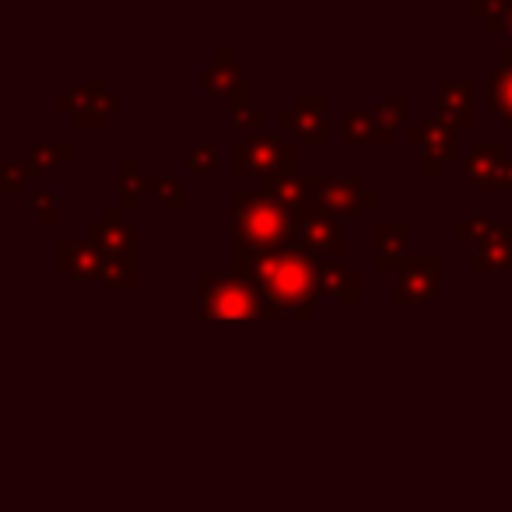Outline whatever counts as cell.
<instances>
[{
  "instance_id": "obj_9",
  "label": "cell",
  "mask_w": 512,
  "mask_h": 512,
  "mask_svg": "<svg viewBox=\"0 0 512 512\" xmlns=\"http://www.w3.org/2000/svg\"><path fill=\"white\" fill-rule=\"evenodd\" d=\"M407 141L425 151V155H421V172H425V176H439L442 172L439 165L456 155V127L449 120H442L439 113L407 130Z\"/></svg>"
},
{
  "instance_id": "obj_16",
  "label": "cell",
  "mask_w": 512,
  "mask_h": 512,
  "mask_svg": "<svg viewBox=\"0 0 512 512\" xmlns=\"http://www.w3.org/2000/svg\"><path fill=\"white\" fill-rule=\"evenodd\" d=\"M470 109H474V85L467 78H442L439 81V116L449 120L456 130L470 127Z\"/></svg>"
},
{
  "instance_id": "obj_6",
  "label": "cell",
  "mask_w": 512,
  "mask_h": 512,
  "mask_svg": "<svg viewBox=\"0 0 512 512\" xmlns=\"http://www.w3.org/2000/svg\"><path fill=\"white\" fill-rule=\"evenodd\" d=\"M442 285L439 256H404L397 267V281L390 288V299L397 306H418V302H435Z\"/></svg>"
},
{
  "instance_id": "obj_17",
  "label": "cell",
  "mask_w": 512,
  "mask_h": 512,
  "mask_svg": "<svg viewBox=\"0 0 512 512\" xmlns=\"http://www.w3.org/2000/svg\"><path fill=\"white\" fill-rule=\"evenodd\" d=\"M411 228L404 221H379L376 225V271H397L404 264V249Z\"/></svg>"
},
{
  "instance_id": "obj_25",
  "label": "cell",
  "mask_w": 512,
  "mask_h": 512,
  "mask_svg": "<svg viewBox=\"0 0 512 512\" xmlns=\"http://www.w3.org/2000/svg\"><path fill=\"white\" fill-rule=\"evenodd\" d=\"M148 197L155 200L158 207H183L186 204V186L179 176H151Z\"/></svg>"
},
{
  "instance_id": "obj_22",
  "label": "cell",
  "mask_w": 512,
  "mask_h": 512,
  "mask_svg": "<svg viewBox=\"0 0 512 512\" xmlns=\"http://www.w3.org/2000/svg\"><path fill=\"white\" fill-rule=\"evenodd\" d=\"M148 183L151 179L144 176V169L137 165V158H123L120 162V207L123 211H130V207L148 193Z\"/></svg>"
},
{
  "instance_id": "obj_27",
  "label": "cell",
  "mask_w": 512,
  "mask_h": 512,
  "mask_svg": "<svg viewBox=\"0 0 512 512\" xmlns=\"http://www.w3.org/2000/svg\"><path fill=\"white\" fill-rule=\"evenodd\" d=\"M488 228H491V214L484 211V207H477V211H470L467 218L453 228V235L460 242H477V239H484V235H488Z\"/></svg>"
},
{
  "instance_id": "obj_4",
  "label": "cell",
  "mask_w": 512,
  "mask_h": 512,
  "mask_svg": "<svg viewBox=\"0 0 512 512\" xmlns=\"http://www.w3.org/2000/svg\"><path fill=\"white\" fill-rule=\"evenodd\" d=\"M302 190H306V207L337 221H355L379 204V197L365 190L358 176H302Z\"/></svg>"
},
{
  "instance_id": "obj_26",
  "label": "cell",
  "mask_w": 512,
  "mask_h": 512,
  "mask_svg": "<svg viewBox=\"0 0 512 512\" xmlns=\"http://www.w3.org/2000/svg\"><path fill=\"white\" fill-rule=\"evenodd\" d=\"M99 281L109 288H134L137 285L134 260H102V278Z\"/></svg>"
},
{
  "instance_id": "obj_21",
  "label": "cell",
  "mask_w": 512,
  "mask_h": 512,
  "mask_svg": "<svg viewBox=\"0 0 512 512\" xmlns=\"http://www.w3.org/2000/svg\"><path fill=\"white\" fill-rule=\"evenodd\" d=\"M264 193L281 204L288 214L302 211L306 207V190H302V176H274V179H264Z\"/></svg>"
},
{
  "instance_id": "obj_24",
  "label": "cell",
  "mask_w": 512,
  "mask_h": 512,
  "mask_svg": "<svg viewBox=\"0 0 512 512\" xmlns=\"http://www.w3.org/2000/svg\"><path fill=\"white\" fill-rule=\"evenodd\" d=\"M344 137H348L351 144H369V141L390 144L393 141V134L379 130V123L372 120V113H351L348 120H344Z\"/></svg>"
},
{
  "instance_id": "obj_3",
  "label": "cell",
  "mask_w": 512,
  "mask_h": 512,
  "mask_svg": "<svg viewBox=\"0 0 512 512\" xmlns=\"http://www.w3.org/2000/svg\"><path fill=\"white\" fill-rule=\"evenodd\" d=\"M200 316L204 320H264V306L253 281L232 271L200 274Z\"/></svg>"
},
{
  "instance_id": "obj_2",
  "label": "cell",
  "mask_w": 512,
  "mask_h": 512,
  "mask_svg": "<svg viewBox=\"0 0 512 512\" xmlns=\"http://www.w3.org/2000/svg\"><path fill=\"white\" fill-rule=\"evenodd\" d=\"M235 232L232 249L239 253H274L295 242V221L281 204H274L264 190H235L232 193Z\"/></svg>"
},
{
  "instance_id": "obj_29",
  "label": "cell",
  "mask_w": 512,
  "mask_h": 512,
  "mask_svg": "<svg viewBox=\"0 0 512 512\" xmlns=\"http://www.w3.org/2000/svg\"><path fill=\"white\" fill-rule=\"evenodd\" d=\"M25 200H29V207L39 214V221H43V225H53V221H57V214H60L57 193H50V190H29V193H25Z\"/></svg>"
},
{
  "instance_id": "obj_13",
  "label": "cell",
  "mask_w": 512,
  "mask_h": 512,
  "mask_svg": "<svg viewBox=\"0 0 512 512\" xmlns=\"http://www.w3.org/2000/svg\"><path fill=\"white\" fill-rule=\"evenodd\" d=\"M470 271H512V221L502 225H491L484 239L474 242V253H470Z\"/></svg>"
},
{
  "instance_id": "obj_23",
  "label": "cell",
  "mask_w": 512,
  "mask_h": 512,
  "mask_svg": "<svg viewBox=\"0 0 512 512\" xmlns=\"http://www.w3.org/2000/svg\"><path fill=\"white\" fill-rule=\"evenodd\" d=\"M407 113H411V95L390 92V95H383V99L376 102V109H372V120L379 123V130L393 134V130H397L400 123L407 120Z\"/></svg>"
},
{
  "instance_id": "obj_20",
  "label": "cell",
  "mask_w": 512,
  "mask_h": 512,
  "mask_svg": "<svg viewBox=\"0 0 512 512\" xmlns=\"http://www.w3.org/2000/svg\"><path fill=\"white\" fill-rule=\"evenodd\" d=\"M71 158L74 144H29L25 148V169H29V176H53Z\"/></svg>"
},
{
  "instance_id": "obj_11",
  "label": "cell",
  "mask_w": 512,
  "mask_h": 512,
  "mask_svg": "<svg viewBox=\"0 0 512 512\" xmlns=\"http://www.w3.org/2000/svg\"><path fill=\"white\" fill-rule=\"evenodd\" d=\"M200 88H204V95H211V99L225 95L232 106L235 102H246V95H249L246 71L239 67V60H235V53L228 50V46H221V50L214 53V64L204 67V74H200Z\"/></svg>"
},
{
  "instance_id": "obj_32",
  "label": "cell",
  "mask_w": 512,
  "mask_h": 512,
  "mask_svg": "<svg viewBox=\"0 0 512 512\" xmlns=\"http://www.w3.org/2000/svg\"><path fill=\"white\" fill-rule=\"evenodd\" d=\"M488 190H512V158H505V162L498 165Z\"/></svg>"
},
{
  "instance_id": "obj_12",
  "label": "cell",
  "mask_w": 512,
  "mask_h": 512,
  "mask_svg": "<svg viewBox=\"0 0 512 512\" xmlns=\"http://www.w3.org/2000/svg\"><path fill=\"white\" fill-rule=\"evenodd\" d=\"M88 242L102 253V260H134V225L116 207H106L92 225Z\"/></svg>"
},
{
  "instance_id": "obj_5",
  "label": "cell",
  "mask_w": 512,
  "mask_h": 512,
  "mask_svg": "<svg viewBox=\"0 0 512 512\" xmlns=\"http://www.w3.org/2000/svg\"><path fill=\"white\" fill-rule=\"evenodd\" d=\"M299 155H295V144L285 141L281 134H246L232 148V172L235 176H299L295 172Z\"/></svg>"
},
{
  "instance_id": "obj_7",
  "label": "cell",
  "mask_w": 512,
  "mask_h": 512,
  "mask_svg": "<svg viewBox=\"0 0 512 512\" xmlns=\"http://www.w3.org/2000/svg\"><path fill=\"white\" fill-rule=\"evenodd\" d=\"M295 221V242L316 260H341L344 253V225L337 218L313 207H302L292 214Z\"/></svg>"
},
{
  "instance_id": "obj_10",
  "label": "cell",
  "mask_w": 512,
  "mask_h": 512,
  "mask_svg": "<svg viewBox=\"0 0 512 512\" xmlns=\"http://www.w3.org/2000/svg\"><path fill=\"white\" fill-rule=\"evenodd\" d=\"M278 123L285 130H295V134H299V141L327 144V134H330V99H327V95L302 92L299 99H295L292 109H281Z\"/></svg>"
},
{
  "instance_id": "obj_30",
  "label": "cell",
  "mask_w": 512,
  "mask_h": 512,
  "mask_svg": "<svg viewBox=\"0 0 512 512\" xmlns=\"http://www.w3.org/2000/svg\"><path fill=\"white\" fill-rule=\"evenodd\" d=\"M232 127L249 130V134H260V127H264V113L253 109L249 102H235L232 106Z\"/></svg>"
},
{
  "instance_id": "obj_14",
  "label": "cell",
  "mask_w": 512,
  "mask_h": 512,
  "mask_svg": "<svg viewBox=\"0 0 512 512\" xmlns=\"http://www.w3.org/2000/svg\"><path fill=\"white\" fill-rule=\"evenodd\" d=\"M57 267L71 281H99L102 278V253L88 239H60L57 242Z\"/></svg>"
},
{
  "instance_id": "obj_31",
  "label": "cell",
  "mask_w": 512,
  "mask_h": 512,
  "mask_svg": "<svg viewBox=\"0 0 512 512\" xmlns=\"http://www.w3.org/2000/svg\"><path fill=\"white\" fill-rule=\"evenodd\" d=\"M29 169L25 162H0V193H11V190H22L29 183Z\"/></svg>"
},
{
  "instance_id": "obj_18",
  "label": "cell",
  "mask_w": 512,
  "mask_h": 512,
  "mask_svg": "<svg viewBox=\"0 0 512 512\" xmlns=\"http://www.w3.org/2000/svg\"><path fill=\"white\" fill-rule=\"evenodd\" d=\"M505 162V148L502 144H474L470 148V155L460 162V176L467 179L470 186H484L488 190L491 186V176H495V169Z\"/></svg>"
},
{
  "instance_id": "obj_1",
  "label": "cell",
  "mask_w": 512,
  "mask_h": 512,
  "mask_svg": "<svg viewBox=\"0 0 512 512\" xmlns=\"http://www.w3.org/2000/svg\"><path fill=\"white\" fill-rule=\"evenodd\" d=\"M320 260L309 256L299 242L274 249V253H239L232 249V274L253 281L264 320H306L320 302Z\"/></svg>"
},
{
  "instance_id": "obj_28",
  "label": "cell",
  "mask_w": 512,
  "mask_h": 512,
  "mask_svg": "<svg viewBox=\"0 0 512 512\" xmlns=\"http://www.w3.org/2000/svg\"><path fill=\"white\" fill-rule=\"evenodd\" d=\"M186 169L197 172V176H211L218 169V155H214L211 144H190L186 148Z\"/></svg>"
},
{
  "instance_id": "obj_15",
  "label": "cell",
  "mask_w": 512,
  "mask_h": 512,
  "mask_svg": "<svg viewBox=\"0 0 512 512\" xmlns=\"http://www.w3.org/2000/svg\"><path fill=\"white\" fill-rule=\"evenodd\" d=\"M316 278H320V299L348 302V306L362 299V278L358 271L344 267V260H320Z\"/></svg>"
},
{
  "instance_id": "obj_19",
  "label": "cell",
  "mask_w": 512,
  "mask_h": 512,
  "mask_svg": "<svg viewBox=\"0 0 512 512\" xmlns=\"http://www.w3.org/2000/svg\"><path fill=\"white\" fill-rule=\"evenodd\" d=\"M488 109L498 113L505 127H512V64H498L488 71V88H484Z\"/></svg>"
},
{
  "instance_id": "obj_8",
  "label": "cell",
  "mask_w": 512,
  "mask_h": 512,
  "mask_svg": "<svg viewBox=\"0 0 512 512\" xmlns=\"http://www.w3.org/2000/svg\"><path fill=\"white\" fill-rule=\"evenodd\" d=\"M123 102L120 95L106 92V81H88V85L71 88L67 95L57 99V109H67L74 120V127H102L109 120V113H116Z\"/></svg>"
},
{
  "instance_id": "obj_33",
  "label": "cell",
  "mask_w": 512,
  "mask_h": 512,
  "mask_svg": "<svg viewBox=\"0 0 512 512\" xmlns=\"http://www.w3.org/2000/svg\"><path fill=\"white\" fill-rule=\"evenodd\" d=\"M505 29H509V36H512V4H505Z\"/></svg>"
}]
</instances>
